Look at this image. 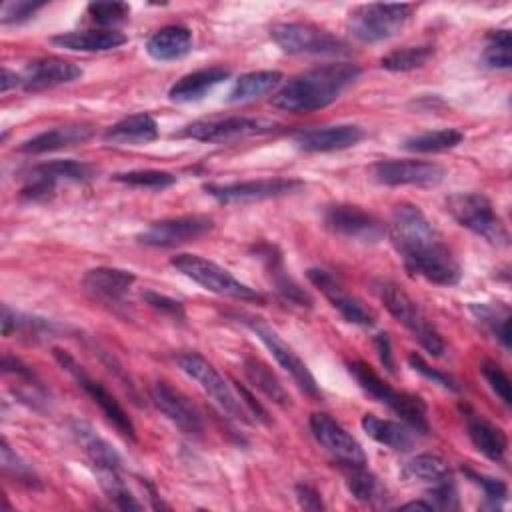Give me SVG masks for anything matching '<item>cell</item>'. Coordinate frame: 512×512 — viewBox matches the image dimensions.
I'll list each match as a JSON object with an SVG mask.
<instances>
[{
  "mask_svg": "<svg viewBox=\"0 0 512 512\" xmlns=\"http://www.w3.org/2000/svg\"><path fill=\"white\" fill-rule=\"evenodd\" d=\"M238 392H240V400H242V404L244 406H248V410H250V414H254L260 422H268V414H266V410L252 398V394L246 390V388H242L240 384H238Z\"/></svg>",
  "mask_w": 512,
  "mask_h": 512,
  "instance_id": "obj_54",
  "label": "cell"
},
{
  "mask_svg": "<svg viewBox=\"0 0 512 512\" xmlns=\"http://www.w3.org/2000/svg\"><path fill=\"white\" fill-rule=\"evenodd\" d=\"M82 76V68L64 58H38L24 66L20 72V86L26 92H40L60 84H68Z\"/></svg>",
  "mask_w": 512,
  "mask_h": 512,
  "instance_id": "obj_21",
  "label": "cell"
},
{
  "mask_svg": "<svg viewBox=\"0 0 512 512\" xmlns=\"http://www.w3.org/2000/svg\"><path fill=\"white\" fill-rule=\"evenodd\" d=\"M276 122L266 118H252V116H226V118H206L196 120L184 126L178 136L192 138L198 142H228L236 138L260 136L276 130Z\"/></svg>",
  "mask_w": 512,
  "mask_h": 512,
  "instance_id": "obj_13",
  "label": "cell"
},
{
  "mask_svg": "<svg viewBox=\"0 0 512 512\" xmlns=\"http://www.w3.org/2000/svg\"><path fill=\"white\" fill-rule=\"evenodd\" d=\"M424 498L434 508H442V510H456L458 508V490H456L454 480L444 482V484H436V486H428Z\"/></svg>",
  "mask_w": 512,
  "mask_h": 512,
  "instance_id": "obj_49",
  "label": "cell"
},
{
  "mask_svg": "<svg viewBox=\"0 0 512 512\" xmlns=\"http://www.w3.org/2000/svg\"><path fill=\"white\" fill-rule=\"evenodd\" d=\"M512 36L510 30H492L486 36V44L482 50V62L494 70H508L512 66Z\"/></svg>",
  "mask_w": 512,
  "mask_h": 512,
  "instance_id": "obj_42",
  "label": "cell"
},
{
  "mask_svg": "<svg viewBox=\"0 0 512 512\" xmlns=\"http://www.w3.org/2000/svg\"><path fill=\"white\" fill-rule=\"evenodd\" d=\"M360 424H362V430L372 440H376L378 444L388 446V448H392L396 452H408L414 446L412 432L404 424H400V422H394V420H388V418H380L376 414H364Z\"/></svg>",
  "mask_w": 512,
  "mask_h": 512,
  "instance_id": "obj_31",
  "label": "cell"
},
{
  "mask_svg": "<svg viewBox=\"0 0 512 512\" xmlns=\"http://www.w3.org/2000/svg\"><path fill=\"white\" fill-rule=\"evenodd\" d=\"M306 274H308V280L326 296V300L342 314L346 322L366 326V328L374 326L376 322L374 312L360 298L350 294L332 272L324 268H310Z\"/></svg>",
  "mask_w": 512,
  "mask_h": 512,
  "instance_id": "obj_19",
  "label": "cell"
},
{
  "mask_svg": "<svg viewBox=\"0 0 512 512\" xmlns=\"http://www.w3.org/2000/svg\"><path fill=\"white\" fill-rule=\"evenodd\" d=\"M362 70L350 62H334L310 68L290 78L274 96L272 104L288 112H314L332 104Z\"/></svg>",
  "mask_w": 512,
  "mask_h": 512,
  "instance_id": "obj_2",
  "label": "cell"
},
{
  "mask_svg": "<svg viewBox=\"0 0 512 512\" xmlns=\"http://www.w3.org/2000/svg\"><path fill=\"white\" fill-rule=\"evenodd\" d=\"M310 432L316 438V442L334 458L340 462V466H354V464H366V454L360 442L330 414L326 412H314L310 416Z\"/></svg>",
  "mask_w": 512,
  "mask_h": 512,
  "instance_id": "obj_17",
  "label": "cell"
},
{
  "mask_svg": "<svg viewBox=\"0 0 512 512\" xmlns=\"http://www.w3.org/2000/svg\"><path fill=\"white\" fill-rule=\"evenodd\" d=\"M156 138H158V124L146 112L126 116L104 132V140L116 146H140V144L154 142Z\"/></svg>",
  "mask_w": 512,
  "mask_h": 512,
  "instance_id": "obj_29",
  "label": "cell"
},
{
  "mask_svg": "<svg viewBox=\"0 0 512 512\" xmlns=\"http://www.w3.org/2000/svg\"><path fill=\"white\" fill-rule=\"evenodd\" d=\"M304 186L298 178H260V180H244V182H208L204 184V192L222 204L234 202H260L270 198H280L286 194H294Z\"/></svg>",
  "mask_w": 512,
  "mask_h": 512,
  "instance_id": "obj_14",
  "label": "cell"
},
{
  "mask_svg": "<svg viewBox=\"0 0 512 512\" xmlns=\"http://www.w3.org/2000/svg\"><path fill=\"white\" fill-rule=\"evenodd\" d=\"M112 180L136 186V188H150V190H162L176 182V176L166 170H130V172H118L112 176Z\"/></svg>",
  "mask_w": 512,
  "mask_h": 512,
  "instance_id": "obj_44",
  "label": "cell"
},
{
  "mask_svg": "<svg viewBox=\"0 0 512 512\" xmlns=\"http://www.w3.org/2000/svg\"><path fill=\"white\" fill-rule=\"evenodd\" d=\"M236 318L262 340V344L272 352V356L276 358L280 368H284L290 374L294 384L304 394H308L312 398H322V390L316 384V378L312 376V372L308 370L304 360L294 352V348L288 342H284V338L270 324H266L262 318L252 316V314H238Z\"/></svg>",
  "mask_w": 512,
  "mask_h": 512,
  "instance_id": "obj_9",
  "label": "cell"
},
{
  "mask_svg": "<svg viewBox=\"0 0 512 512\" xmlns=\"http://www.w3.org/2000/svg\"><path fill=\"white\" fill-rule=\"evenodd\" d=\"M324 226L344 238L358 242H380L386 234V226L374 214L352 204H330L322 210Z\"/></svg>",
  "mask_w": 512,
  "mask_h": 512,
  "instance_id": "obj_15",
  "label": "cell"
},
{
  "mask_svg": "<svg viewBox=\"0 0 512 512\" xmlns=\"http://www.w3.org/2000/svg\"><path fill=\"white\" fill-rule=\"evenodd\" d=\"M472 316L508 350L510 348V310L504 304L492 302H472Z\"/></svg>",
  "mask_w": 512,
  "mask_h": 512,
  "instance_id": "obj_38",
  "label": "cell"
},
{
  "mask_svg": "<svg viewBox=\"0 0 512 512\" xmlns=\"http://www.w3.org/2000/svg\"><path fill=\"white\" fill-rule=\"evenodd\" d=\"M402 476L406 480H416V482H422L428 486H436V484L454 480V474H452L448 462L436 454H418V456L410 458L402 466Z\"/></svg>",
  "mask_w": 512,
  "mask_h": 512,
  "instance_id": "obj_33",
  "label": "cell"
},
{
  "mask_svg": "<svg viewBox=\"0 0 512 512\" xmlns=\"http://www.w3.org/2000/svg\"><path fill=\"white\" fill-rule=\"evenodd\" d=\"M448 214L472 234L496 246H508L510 234L482 192H456L446 198Z\"/></svg>",
  "mask_w": 512,
  "mask_h": 512,
  "instance_id": "obj_5",
  "label": "cell"
},
{
  "mask_svg": "<svg viewBox=\"0 0 512 512\" xmlns=\"http://www.w3.org/2000/svg\"><path fill=\"white\" fill-rule=\"evenodd\" d=\"M376 294L386 310L394 316V320L400 322L428 354L444 356L446 342L442 334L436 330L424 310L410 298L408 292H404L398 284L390 280H380L376 282Z\"/></svg>",
  "mask_w": 512,
  "mask_h": 512,
  "instance_id": "obj_4",
  "label": "cell"
},
{
  "mask_svg": "<svg viewBox=\"0 0 512 512\" xmlns=\"http://www.w3.org/2000/svg\"><path fill=\"white\" fill-rule=\"evenodd\" d=\"M228 78H230V70L224 66L202 68L176 80L168 90V98L178 104L196 102V100H202L214 86L222 84Z\"/></svg>",
  "mask_w": 512,
  "mask_h": 512,
  "instance_id": "obj_26",
  "label": "cell"
},
{
  "mask_svg": "<svg viewBox=\"0 0 512 512\" xmlns=\"http://www.w3.org/2000/svg\"><path fill=\"white\" fill-rule=\"evenodd\" d=\"M0 462H2L4 474H6L8 478H12L14 482L24 484V486H28V488H42L40 476L36 474V470L32 468V464H28L16 450H12L6 440H2Z\"/></svg>",
  "mask_w": 512,
  "mask_h": 512,
  "instance_id": "obj_43",
  "label": "cell"
},
{
  "mask_svg": "<svg viewBox=\"0 0 512 512\" xmlns=\"http://www.w3.org/2000/svg\"><path fill=\"white\" fill-rule=\"evenodd\" d=\"M464 140V132L458 128H442L428 130L422 134H414L402 140V148L414 154H436L444 150L456 148Z\"/></svg>",
  "mask_w": 512,
  "mask_h": 512,
  "instance_id": "obj_37",
  "label": "cell"
},
{
  "mask_svg": "<svg viewBox=\"0 0 512 512\" xmlns=\"http://www.w3.org/2000/svg\"><path fill=\"white\" fill-rule=\"evenodd\" d=\"M88 14L96 24L112 26L124 22L130 14V6L126 2H90Z\"/></svg>",
  "mask_w": 512,
  "mask_h": 512,
  "instance_id": "obj_45",
  "label": "cell"
},
{
  "mask_svg": "<svg viewBox=\"0 0 512 512\" xmlns=\"http://www.w3.org/2000/svg\"><path fill=\"white\" fill-rule=\"evenodd\" d=\"M98 484L106 498L120 510H142V504L136 500L126 480L122 478V470H98Z\"/></svg>",
  "mask_w": 512,
  "mask_h": 512,
  "instance_id": "obj_40",
  "label": "cell"
},
{
  "mask_svg": "<svg viewBox=\"0 0 512 512\" xmlns=\"http://www.w3.org/2000/svg\"><path fill=\"white\" fill-rule=\"evenodd\" d=\"M70 432L84 450V454L90 460V466L94 472L98 470H122V458L116 452V448L102 438L88 422L74 418L70 422Z\"/></svg>",
  "mask_w": 512,
  "mask_h": 512,
  "instance_id": "obj_23",
  "label": "cell"
},
{
  "mask_svg": "<svg viewBox=\"0 0 512 512\" xmlns=\"http://www.w3.org/2000/svg\"><path fill=\"white\" fill-rule=\"evenodd\" d=\"M170 264L186 278L196 282L208 292L220 294V296H230L238 300H264L254 288L248 284L240 282L232 272L222 268L220 264L196 256V254H178L170 260Z\"/></svg>",
  "mask_w": 512,
  "mask_h": 512,
  "instance_id": "obj_8",
  "label": "cell"
},
{
  "mask_svg": "<svg viewBox=\"0 0 512 512\" xmlns=\"http://www.w3.org/2000/svg\"><path fill=\"white\" fill-rule=\"evenodd\" d=\"M52 354H54V358L58 360V364H60V366L78 382V386L92 398V402L102 410V414L114 424V428H116L122 436L130 438V440H136L134 422L130 420V416L126 414V410L120 406V402L106 390V386H104L102 382L94 380V378L84 370V366H80V364L76 362V358H74L70 352H66V350H62V348H54Z\"/></svg>",
  "mask_w": 512,
  "mask_h": 512,
  "instance_id": "obj_12",
  "label": "cell"
},
{
  "mask_svg": "<svg viewBox=\"0 0 512 512\" xmlns=\"http://www.w3.org/2000/svg\"><path fill=\"white\" fill-rule=\"evenodd\" d=\"M282 78L284 76L278 70H256V72L242 74L234 82L228 94V102H246V100L260 98L264 94H270L280 86Z\"/></svg>",
  "mask_w": 512,
  "mask_h": 512,
  "instance_id": "obj_34",
  "label": "cell"
},
{
  "mask_svg": "<svg viewBox=\"0 0 512 512\" xmlns=\"http://www.w3.org/2000/svg\"><path fill=\"white\" fill-rule=\"evenodd\" d=\"M244 372L254 388H258L266 398H270L274 404L290 406L292 398L284 384L278 380V376L260 360L254 356L244 358Z\"/></svg>",
  "mask_w": 512,
  "mask_h": 512,
  "instance_id": "obj_35",
  "label": "cell"
},
{
  "mask_svg": "<svg viewBox=\"0 0 512 512\" xmlns=\"http://www.w3.org/2000/svg\"><path fill=\"white\" fill-rule=\"evenodd\" d=\"M364 138V130L356 124H334L300 130L294 142L304 152H334L356 146Z\"/></svg>",
  "mask_w": 512,
  "mask_h": 512,
  "instance_id": "obj_22",
  "label": "cell"
},
{
  "mask_svg": "<svg viewBox=\"0 0 512 512\" xmlns=\"http://www.w3.org/2000/svg\"><path fill=\"white\" fill-rule=\"evenodd\" d=\"M368 172L384 186H436L446 176L440 164L426 160H378Z\"/></svg>",
  "mask_w": 512,
  "mask_h": 512,
  "instance_id": "obj_16",
  "label": "cell"
},
{
  "mask_svg": "<svg viewBox=\"0 0 512 512\" xmlns=\"http://www.w3.org/2000/svg\"><path fill=\"white\" fill-rule=\"evenodd\" d=\"M134 282H136V276L132 272L122 268H112V266L92 268L82 278L84 288L94 298H100L104 302H120L128 294Z\"/></svg>",
  "mask_w": 512,
  "mask_h": 512,
  "instance_id": "obj_24",
  "label": "cell"
},
{
  "mask_svg": "<svg viewBox=\"0 0 512 512\" xmlns=\"http://www.w3.org/2000/svg\"><path fill=\"white\" fill-rule=\"evenodd\" d=\"M348 370L356 384L376 402L388 406L392 412H396L408 426H412L416 432L428 434L430 424H428V412L426 404L420 396L410 394V392H400L392 388L386 380H382L366 362L354 360L348 364Z\"/></svg>",
  "mask_w": 512,
  "mask_h": 512,
  "instance_id": "obj_3",
  "label": "cell"
},
{
  "mask_svg": "<svg viewBox=\"0 0 512 512\" xmlns=\"http://www.w3.org/2000/svg\"><path fill=\"white\" fill-rule=\"evenodd\" d=\"M388 234L410 274L438 286H454L460 282V262L418 206H396Z\"/></svg>",
  "mask_w": 512,
  "mask_h": 512,
  "instance_id": "obj_1",
  "label": "cell"
},
{
  "mask_svg": "<svg viewBox=\"0 0 512 512\" xmlns=\"http://www.w3.org/2000/svg\"><path fill=\"white\" fill-rule=\"evenodd\" d=\"M466 430L474 448L482 452L486 458L496 462L504 458L508 448V438L502 432V428L494 426L492 422H488L486 418L474 412H466Z\"/></svg>",
  "mask_w": 512,
  "mask_h": 512,
  "instance_id": "obj_30",
  "label": "cell"
},
{
  "mask_svg": "<svg viewBox=\"0 0 512 512\" xmlns=\"http://www.w3.org/2000/svg\"><path fill=\"white\" fill-rule=\"evenodd\" d=\"M432 56H434V46H430V44L404 46V48H398V50L386 54L380 60V66L384 70H392V72H406V70L422 68Z\"/></svg>",
  "mask_w": 512,
  "mask_h": 512,
  "instance_id": "obj_41",
  "label": "cell"
},
{
  "mask_svg": "<svg viewBox=\"0 0 512 512\" xmlns=\"http://www.w3.org/2000/svg\"><path fill=\"white\" fill-rule=\"evenodd\" d=\"M46 2H30V0H16V2H6L2 6V14H0V22L4 26L8 24H22L26 20H30L40 8H44Z\"/></svg>",
  "mask_w": 512,
  "mask_h": 512,
  "instance_id": "obj_47",
  "label": "cell"
},
{
  "mask_svg": "<svg viewBox=\"0 0 512 512\" xmlns=\"http://www.w3.org/2000/svg\"><path fill=\"white\" fill-rule=\"evenodd\" d=\"M20 86V74L8 70V68H2V76H0V90L2 92H8L10 88H16Z\"/></svg>",
  "mask_w": 512,
  "mask_h": 512,
  "instance_id": "obj_55",
  "label": "cell"
},
{
  "mask_svg": "<svg viewBox=\"0 0 512 512\" xmlns=\"http://www.w3.org/2000/svg\"><path fill=\"white\" fill-rule=\"evenodd\" d=\"M126 36L112 28L102 30H74L62 32L50 38V42L58 48H66L72 52H108L122 44H126Z\"/></svg>",
  "mask_w": 512,
  "mask_h": 512,
  "instance_id": "obj_27",
  "label": "cell"
},
{
  "mask_svg": "<svg viewBox=\"0 0 512 512\" xmlns=\"http://www.w3.org/2000/svg\"><path fill=\"white\" fill-rule=\"evenodd\" d=\"M256 252H258V256L266 262V270H268V274H270V278H272L276 290H278L286 300H290V302H294V304H298V306H312L310 294H308L294 278H290V276L284 272V268H282V258L274 252L272 246L264 244V246L256 248Z\"/></svg>",
  "mask_w": 512,
  "mask_h": 512,
  "instance_id": "obj_32",
  "label": "cell"
},
{
  "mask_svg": "<svg viewBox=\"0 0 512 512\" xmlns=\"http://www.w3.org/2000/svg\"><path fill=\"white\" fill-rule=\"evenodd\" d=\"M142 298L146 300L148 306H152L154 310H160L162 314H168L172 318H184V306L180 300H174L170 296H164V294H158L154 290H146L142 294Z\"/></svg>",
  "mask_w": 512,
  "mask_h": 512,
  "instance_id": "obj_51",
  "label": "cell"
},
{
  "mask_svg": "<svg viewBox=\"0 0 512 512\" xmlns=\"http://www.w3.org/2000/svg\"><path fill=\"white\" fill-rule=\"evenodd\" d=\"M296 500H298L300 508H304V510H324L326 508L320 492L310 484L296 486Z\"/></svg>",
  "mask_w": 512,
  "mask_h": 512,
  "instance_id": "obj_52",
  "label": "cell"
},
{
  "mask_svg": "<svg viewBox=\"0 0 512 512\" xmlns=\"http://www.w3.org/2000/svg\"><path fill=\"white\" fill-rule=\"evenodd\" d=\"M402 510H434V506L424 498V500H414V502H406L400 506Z\"/></svg>",
  "mask_w": 512,
  "mask_h": 512,
  "instance_id": "obj_56",
  "label": "cell"
},
{
  "mask_svg": "<svg viewBox=\"0 0 512 512\" xmlns=\"http://www.w3.org/2000/svg\"><path fill=\"white\" fill-rule=\"evenodd\" d=\"M176 362L182 372H186L198 386L220 406L228 416L248 422V410L242 400L232 392L228 382L220 376V372L198 352H182L176 356Z\"/></svg>",
  "mask_w": 512,
  "mask_h": 512,
  "instance_id": "obj_11",
  "label": "cell"
},
{
  "mask_svg": "<svg viewBox=\"0 0 512 512\" xmlns=\"http://www.w3.org/2000/svg\"><path fill=\"white\" fill-rule=\"evenodd\" d=\"M190 50H192V32L190 28L180 24H170L156 30L146 42L148 56L158 62L184 58Z\"/></svg>",
  "mask_w": 512,
  "mask_h": 512,
  "instance_id": "obj_28",
  "label": "cell"
},
{
  "mask_svg": "<svg viewBox=\"0 0 512 512\" xmlns=\"http://www.w3.org/2000/svg\"><path fill=\"white\" fill-rule=\"evenodd\" d=\"M152 402L182 434L186 436L202 434L204 424L198 410L190 404V400L180 390H176L168 382L158 380L152 386Z\"/></svg>",
  "mask_w": 512,
  "mask_h": 512,
  "instance_id": "obj_20",
  "label": "cell"
},
{
  "mask_svg": "<svg viewBox=\"0 0 512 512\" xmlns=\"http://www.w3.org/2000/svg\"><path fill=\"white\" fill-rule=\"evenodd\" d=\"M408 362H410V366H412L418 374H422L424 378H428V380H432L434 384L442 386L444 390H450V392H458V390H460L458 382H456L452 376H448V374H444V372L432 368L420 354L412 352V354L408 356Z\"/></svg>",
  "mask_w": 512,
  "mask_h": 512,
  "instance_id": "obj_48",
  "label": "cell"
},
{
  "mask_svg": "<svg viewBox=\"0 0 512 512\" xmlns=\"http://www.w3.org/2000/svg\"><path fill=\"white\" fill-rule=\"evenodd\" d=\"M270 36L286 54L340 56L350 52L342 38L310 22H278L270 28Z\"/></svg>",
  "mask_w": 512,
  "mask_h": 512,
  "instance_id": "obj_7",
  "label": "cell"
},
{
  "mask_svg": "<svg viewBox=\"0 0 512 512\" xmlns=\"http://www.w3.org/2000/svg\"><path fill=\"white\" fill-rule=\"evenodd\" d=\"M412 4H362L348 16L346 28L358 42H382L396 36L410 20Z\"/></svg>",
  "mask_w": 512,
  "mask_h": 512,
  "instance_id": "obj_6",
  "label": "cell"
},
{
  "mask_svg": "<svg viewBox=\"0 0 512 512\" xmlns=\"http://www.w3.org/2000/svg\"><path fill=\"white\" fill-rule=\"evenodd\" d=\"M468 478L478 484L486 496V502H490V506H498V502H504L506 500V494H508V488L502 480L498 478H490V476H484V474H478V472H472V470H466Z\"/></svg>",
  "mask_w": 512,
  "mask_h": 512,
  "instance_id": "obj_50",
  "label": "cell"
},
{
  "mask_svg": "<svg viewBox=\"0 0 512 512\" xmlns=\"http://www.w3.org/2000/svg\"><path fill=\"white\" fill-rule=\"evenodd\" d=\"M94 134V128L90 124H66V126H56L50 130H44L28 140H24L18 150L24 154H44V152H54L62 150L74 144H82L90 140Z\"/></svg>",
  "mask_w": 512,
  "mask_h": 512,
  "instance_id": "obj_25",
  "label": "cell"
},
{
  "mask_svg": "<svg viewBox=\"0 0 512 512\" xmlns=\"http://www.w3.org/2000/svg\"><path fill=\"white\" fill-rule=\"evenodd\" d=\"M214 228V220L202 214H188L152 222L144 232L138 234V240L146 246L170 248L190 240H196Z\"/></svg>",
  "mask_w": 512,
  "mask_h": 512,
  "instance_id": "obj_18",
  "label": "cell"
},
{
  "mask_svg": "<svg viewBox=\"0 0 512 512\" xmlns=\"http://www.w3.org/2000/svg\"><path fill=\"white\" fill-rule=\"evenodd\" d=\"M346 476V486L350 494L366 504H382L386 498V488L382 486L380 478L366 468V464L342 466Z\"/></svg>",
  "mask_w": 512,
  "mask_h": 512,
  "instance_id": "obj_36",
  "label": "cell"
},
{
  "mask_svg": "<svg viewBox=\"0 0 512 512\" xmlns=\"http://www.w3.org/2000/svg\"><path fill=\"white\" fill-rule=\"evenodd\" d=\"M98 174V168L80 160H50L32 166L24 176L20 196L26 200H46L60 182H86Z\"/></svg>",
  "mask_w": 512,
  "mask_h": 512,
  "instance_id": "obj_10",
  "label": "cell"
},
{
  "mask_svg": "<svg viewBox=\"0 0 512 512\" xmlns=\"http://www.w3.org/2000/svg\"><path fill=\"white\" fill-rule=\"evenodd\" d=\"M480 372H482V376L486 378V382L490 384L492 392H494L506 406H510V404H512V392H510V378L506 376V372H504L496 362H490V360L482 362Z\"/></svg>",
  "mask_w": 512,
  "mask_h": 512,
  "instance_id": "obj_46",
  "label": "cell"
},
{
  "mask_svg": "<svg viewBox=\"0 0 512 512\" xmlns=\"http://www.w3.org/2000/svg\"><path fill=\"white\" fill-rule=\"evenodd\" d=\"M374 348H376V352H378V358H380V362L384 364V368L388 370V372H394L396 370V364H394V354H392V344H390V338H388V334H376V338H374Z\"/></svg>",
  "mask_w": 512,
  "mask_h": 512,
  "instance_id": "obj_53",
  "label": "cell"
},
{
  "mask_svg": "<svg viewBox=\"0 0 512 512\" xmlns=\"http://www.w3.org/2000/svg\"><path fill=\"white\" fill-rule=\"evenodd\" d=\"M0 322H2L4 336H10L12 332L38 336V334H54L58 330V324H54L52 320L22 314L18 310H12L8 304H2V320Z\"/></svg>",
  "mask_w": 512,
  "mask_h": 512,
  "instance_id": "obj_39",
  "label": "cell"
}]
</instances>
